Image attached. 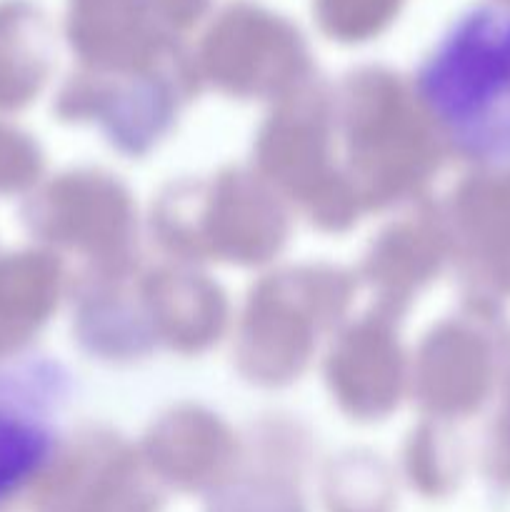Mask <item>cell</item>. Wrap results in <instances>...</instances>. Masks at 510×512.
<instances>
[{"instance_id":"obj_1","label":"cell","mask_w":510,"mask_h":512,"mask_svg":"<svg viewBox=\"0 0 510 512\" xmlns=\"http://www.w3.org/2000/svg\"><path fill=\"white\" fill-rule=\"evenodd\" d=\"M418 95L458 150L510 160V10L460 15L418 68Z\"/></svg>"},{"instance_id":"obj_2","label":"cell","mask_w":510,"mask_h":512,"mask_svg":"<svg viewBox=\"0 0 510 512\" xmlns=\"http://www.w3.org/2000/svg\"><path fill=\"white\" fill-rule=\"evenodd\" d=\"M70 380L45 355L0 360V505L23 493L55 458Z\"/></svg>"}]
</instances>
